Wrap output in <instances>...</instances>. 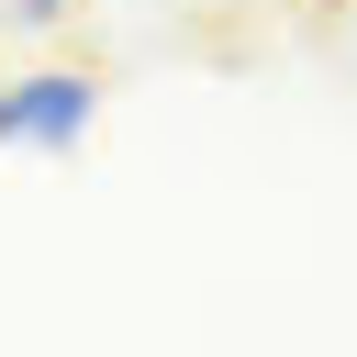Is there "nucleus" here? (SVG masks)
I'll return each mask as SVG.
<instances>
[{
  "mask_svg": "<svg viewBox=\"0 0 357 357\" xmlns=\"http://www.w3.org/2000/svg\"><path fill=\"white\" fill-rule=\"evenodd\" d=\"M89 123H100V78H89V67H33V78H0V145H45V156H67Z\"/></svg>",
  "mask_w": 357,
  "mask_h": 357,
  "instance_id": "obj_1",
  "label": "nucleus"
},
{
  "mask_svg": "<svg viewBox=\"0 0 357 357\" xmlns=\"http://www.w3.org/2000/svg\"><path fill=\"white\" fill-rule=\"evenodd\" d=\"M67 11H78V0H0V22H22V33H56Z\"/></svg>",
  "mask_w": 357,
  "mask_h": 357,
  "instance_id": "obj_2",
  "label": "nucleus"
}]
</instances>
